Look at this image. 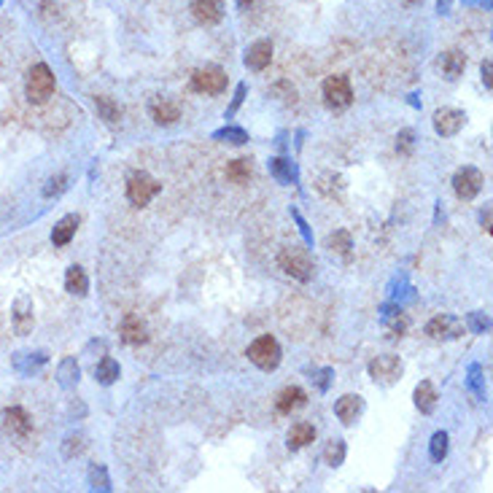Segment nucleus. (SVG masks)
Wrapping results in <instances>:
<instances>
[{
	"label": "nucleus",
	"mask_w": 493,
	"mask_h": 493,
	"mask_svg": "<svg viewBox=\"0 0 493 493\" xmlns=\"http://www.w3.org/2000/svg\"><path fill=\"white\" fill-rule=\"evenodd\" d=\"M469 326H472L477 334H482V332L491 329V318H488L485 313H472V316H469Z\"/></svg>",
	"instance_id": "obj_36"
},
{
	"label": "nucleus",
	"mask_w": 493,
	"mask_h": 493,
	"mask_svg": "<svg viewBox=\"0 0 493 493\" xmlns=\"http://www.w3.org/2000/svg\"><path fill=\"white\" fill-rule=\"evenodd\" d=\"M119 375H122V367H119V361L111 356L100 358L98 367H95V378H98V383H103V385H113V383L119 380Z\"/></svg>",
	"instance_id": "obj_23"
},
{
	"label": "nucleus",
	"mask_w": 493,
	"mask_h": 493,
	"mask_svg": "<svg viewBox=\"0 0 493 493\" xmlns=\"http://www.w3.org/2000/svg\"><path fill=\"white\" fill-rule=\"evenodd\" d=\"M383 326H385V332L391 334V337H402L407 332V326H410V321H407V316L402 310L388 308L385 316H383Z\"/></svg>",
	"instance_id": "obj_25"
},
{
	"label": "nucleus",
	"mask_w": 493,
	"mask_h": 493,
	"mask_svg": "<svg viewBox=\"0 0 493 493\" xmlns=\"http://www.w3.org/2000/svg\"><path fill=\"white\" fill-rule=\"evenodd\" d=\"M213 140L243 146V143H248V133L246 130H240V127H224V130H219V133H213Z\"/></svg>",
	"instance_id": "obj_32"
},
{
	"label": "nucleus",
	"mask_w": 493,
	"mask_h": 493,
	"mask_svg": "<svg viewBox=\"0 0 493 493\" xmlns=\"http://www.w3.org/2000/svg\"><path fill=\"white\" fill-rule=\"evenodd\" d=\"M270 173H272V178L281 181V184H294L296 181V167L289 160H284V157L270 160Z\"/></svg>",
	"instance_id": "obj_27"
},
{
	"label": "nucleus",
	"mask_w": 493,
	"mask_h": 493,
	"mask_svg": "<svg viewBox=\"0 0 493 493\" xmlns=\"http://www.w3.org/2000/svg\"><path fill=\"white\" fill-rule=\"evenodd\" d=\"M237 3H240V9H251V6H256L261 0H237Z\"/></svg>",
	"instance_id": "obj_45"
},
{
	"label": "nucleus",
	"mask_w": 493,
	"mask_h": 493,
	"mask_svg": "<svg viewBox=\"0 0 493 493\" xmlns=\"http://www.w3.org/2000/svg\"><path fill=\"white\" fill-rule=\"evenodd\" d=\"M334 415L340 418V423H346V426H353L361 415H364V399L358 394H346L337 399V405H334Z\"/></svg>",
	"instance_id": "obj_12"
},
{
	"label": "nucleus",
	"mask_w": 493,
	"mask_h": 493,
	"mask_svg": "<svg viewBox=\"0 0 493 493\" xmlns=\"http://www.w3.org/2000/svg\"><path fill=\"white\" fill-rule=\"evenodd\" d=\"M294 219H296V224H299V229H302V234H305V240H308V243H313V234H310L308 224L302 222V216H299V213H294Z\"/></svg>",
	"instance_id": "obj_43"
},
{
	"label": "nucleus",
	"mask_w": 493,
	"mask_h": 493,
	"mask_svg": "<svg viewBox=\"0 0 493 493\" xmlns=\"http://www.w3.org/2000/svg\"><path fill=\"white\" fill-rule=\"evenodd\" d=\"M464 124H467V113L458 111V108H440L434 113V130H437V135L442 137L458 135Z\"/></svg>",
	"instance_id": "obj_10"
},
{
	"label": "nucleus",
	"mask_w": 493,
	"mask_h": 493,
	"mask_svg": "<svg viewBox=\"0 0 493 493\" xmlns=\"http://www.w3.org/2000/svg\"><path fill=\"white\" fill-rule=\"evenodd\" d=\"M491 73H493V65H491V60H485V62H482V81H485V87H488V89L493 87Z\"/></svg>",
	"instance_id": "obj_41"
},
{
	"label": "nucleus",
	"mask_w": 493,
	"mask_h": 493,
	"mask_svg": "<svg viewBox=\"0 0 493 493\" xmlns=\"http://www.w3.org/2000/svg\"><path fill=\"white\" fill-rule=\"evenodd\" d=\"M305 402H308V394H305L299 385H289V388H284V391L278 394V399H275V407H278V412L289 415L291 410L302 407Z\"/></svg>",
	"instance_id": "obj_18"
},
{
	"label": "nucleus",
	"mask_w": 493,
	"mask_h": 493,
	"mask_svg": "<svg viewBox=\"0 0 493 493\" xmlns=\"http://www.w3.org/2000/svg\"><path fill=\"white\" fill-rule=\"evenodd\" d=\"M54 87H57V81H54V73L49 71V65H43V62L33 65V71L27 73V84H25L27 100L33 105H43L54 95Z\"/></svg>",
	"instance_id": "obj_1"
},
{
	"label": "nucleus",
	"mask_w": 493,
	"mask_h": 493,
	"mask_svg": "<svg viewBox=\"0 0 493 493\" xmlns=\"http://www.w3.org/2000/svg\"><path fill=\"white\" fill-rule=\"evenodd\" d=\"M426 334L432 340H458L464 334V321H458L456 316H437L426 323Z\"/></svg>",
	"instance_id": "obj_9"
},
{
	"label": "nucleus",
	"mask_w": 493,
	"mask_h": 493,
	"mask_svg": "<svg viewBox=\"0 0 493 493\" xmlns=\"http://www.w3.org/2000/svg\"><path fill=\"white\" fill-rule=\"evenodd\" d=\"M84 450V437L81 434H76V437H68V445H65V456L73 458L76 453H81Z\"/></svg>",
	"instance_id": "obj_37"
},
{
	"label": "nucleus",
	"mask_w": 493,
	"mask_h": 493,
	"mask_svg": "<svg viewBox=\"0 0 493 493\" xmlns=\"http://www.w3.org/2000/svg\"><path fill=\"white\" fill-rule=\"evenodd\" d=\"M192 14L199 25H219L224 16V0H192Z\"/></svg>",
	"instance_id": "obj_14"
},
{
	"label": "nucleus",
	"mask_w": 493,
	"mask_h": 493,
	"mask_svg": "<svg viewBox=\"0 0 493 493\" xmlns=\"http://www.w3.org/2000/svg\"><path fill=\"white\" fill-rule=\"evenodd\" d=\"M281 358H284V353H281V346H278V340H275V337H270V334H264V337L254 340V343L248 346V361H251V364H256V367H259V370H264V372L278 370Z\"/></svg>",
	"instance_id": "obj_3"
},
{
	"label": "nucleus",
	"mask_w": 493,
	"mask_h": 493,
	"mask_svg": "<svg viewBox=\"0 0 493 493\" xmlns=\"http://www.w3.org/2000/svg\"><path fill=\"white\" fill-rule=\"evenodd\" d=\"M76 229H78V216H65V219H60L57 227H54V232H51V243H54L57 248L68 246V243L73 240Z\"/></svg>",
	"instance_id": "obj_21"
},
{
	"label": "nucleus",
	"mask_w": 493,
	"mask_h": 493,
	"mask_svg": "<svg viewBox=\"0 0 493 493\" xmlns=\"http://www.w3.org/2000/svg\"><path fill=\"white\" fill-rule=\"evenodd\" d=\"M65 289H68V294H73V296H87L89 278H87V272L81 270L78 264H73L71 270L65 272Z\"/></svg>",
	"instance_id": "obj_22"
},
{
	"label": "nucleus",
	"mask_w": 493,
	"mask_h": 493,
	"mask_svg": "<svg viewBox=\"0 0 493 493\" xmlns=\"http://www.w3.org/2000/svg\"><path fill=\"white\" fill-rule=\"evenodd\" d=\"M407 3H418V0H407Z\"/></svg>",
	"instance_id": "obj_47"
},
{
	"label": "nucleus",
	"mask_w": 493,
	"mask_h": 493,
	"mask_svg": "<svg viewBox=\"0 0 493 493\" xmlns=\"http://www.w3.org/2000/svg\"><path fill=\"white\" fill-rule=\"evenodd\" d=\"M278 264L284 267L286 275H291V278L302 281V284H308L310 278L316 275V264H313V259H310V254L305 248H296V246L284 248L281 256H278Z\"/></svg>",
	"instance_id": "obj_2"
},
{
	"label": "nucleus",
	"mask_w": 493,
	"mask_h": 493,
	"mask_svg": "<svg viewBox=\"0 0 493 493\" xmlns=\"http://www.w3.org/2000/svg\"><path fill=\"white\" fill-rule=\"evenodd\" d=\"M464 68H467V57L461 51H445L442 54V73L450 81H456L458 76L464 73Z\"/></svg>",
	"instance_id": "obj_26"
},
{
	"label": "nucleus",
	"mask_w": 493,
	"mask_h": 493,
	"mask_svg": "<svg viewBox=\"0 0 493 493\" xmlns=\"http://www.w3.org/2000/svg\"><path fill=\"white\" fill-rule=\"evenodd\" d=\"M148 113H151V119H154L157 124H162V127H170V124H175L178 119H181L178 105L167 98H151V103H148Z\"/></svg>",
	"instance_id": "obj_13"
},
{
	"label": "nucleus",
	"mask_w": 493,
	"mask_h": 493,
	"mask_svg": "<svg viewBox=\"0 0 493 493\" xmlns=\"http://www.w3.org/2000/svg\"><path fill=\"white\" fill-rule=\"evenodd\" d=\"M326 248H329L332 254H340L343 259H348V256H351V248H353V240H351V234H348L346 229H340V232L329 234Z\"/></svg>",
	"instance_id": "obj_29"
},
{
	"label": "nucleus",
	"mask_w": 493,
	"mask_h": 493,
	"mask_svg": "<svg viewBox=\"0 0 493 493\" xmlns=\"http://www.w3.org/2000/svg\"><path fill=\"white\" fill-rule=\"evenodd\" d=\"M160 192H162V184L157 178H151L148 173H133L130 175V181H127V199H130L135 208L148 205Z\"/></svg>",
	"instance_id": "obj_4"
},
{
	"label": "nucleus",
	"mask_w": 493,
	"mask_h": 493,
	"mask_svg": "<svg viewBox=\"0 0 493 493\" xmlns=\"http://www.w3.org/2000/svg\"><path fill=\"white\" fill-rule=\"evenodd\" d=\"M323 100H326V105L334 108V111L348 108L353 103V89H351L348 76H329L323 81Z\"/></svg>",
	"instance_id": "obj_5"
},
{
	"label": "nucleus",
	"mask_w": 493,
	"mask_h": 493,
	"mask_svg": "<svg viewBox=\"0 0 493 493\" xmlns=\"http://www.w3.org/2000/svg\"><path fill=\"white\" fill-rule=\"evenodd\" d=\"M60 383L62 388H73L76 383H78V364H76V358H65L60 364Z\"/></svg>",
	"instance_id": "obj_33"
},
{
	"label": "nucleus",
	"mask_w": 493,
	"mask_h": 493,
	"mask_svg": "<svg viewBox=\"0 0 493 493\" xmlns=\"http://www.w3.org/2000/svg\"><path fill=\"white\" fill-rule=\"evenodd\" d=\"M399 143H396V148L402 151V154H410L412 151V133L410 130H405V133H399V137H396Z\"/></svg>",
	"instance_id": "obj_38"
},
{
	"label": "nucleus",
	"mask_w": 493,
	"mask_h": 493,
	"mask_svg": "<svg viewBox=\"0 0 493 493\" xmlns=\"http://www.w3.org/2000/svg\"><path fill=\"white\" fill-rule=\"evenodd\" d=\"M412 399H415V407H418L423 415H432L434 410H437V388H434L429 380H423L415 385V394H412Z\"/></svg>",
	"instance_id": "obj_19"
},
{
	"label": "nucleus",
	"mask_w": 493,
	"mask_h": 493,
	"mask_svg": "<svg viewBox=\"0 0 493 493\" xmlns=\"http://www.w3.org/2000/svg\"><path fill=\"white\" fill-rule=\"evenodd\" d=\"M119 332H122V340L127 346H143V343H148V326L140 321V316H135V313L124 316Z\"/></svg>",
	"instance_id": "obj_16"
},
{
	"label": "nucleus",
	"mask_w": 493,
	"mask_h": 493,
	"mask_svg": "<svg viewBox=\"0 0 493 493\" xmlns=\"http://www.w3.org/2000/svg\"><path fill=\"white\" fill-rule=\"evenodd\" d=\"M65 189H68V175H51L43 186V197H60Z\"/></svg>",
	"instance_id": "obj_35"
},
{
	"label": "nucleus",
	"mask_w": 493,
	"mask_h": 493,
	"mask_svg": "<svg viewBox=\"0 0 493 493\" xmlns=\"http://www.w3.org/2000/svg\"><path fill=\"white\" fill-rule=\"evenodd\" d=\"M447 6H450V0H440V11H447Z\"/></svg>",
	"instance_id": "obj_46"
},
{
	"label": "nucleus",
	"mask_w": 493,
	"mask_h": 493,
	"mask_svg": "<svg viewBox=\"0 0 493 493\" xmlns=\"http://www.w3.org/2000/svg\"><path fill=\"white\" fill-rule=\"evenodd\" d=\"M329 378H332V370H321L318 372V378H316V380H318L321 391H326V388H329Z\"/></svg>",
	"instance_id": "obj_42"
},
{
	"label": "nucleus",
	"mask_w": 493,
	"mask_h": 493,
	"mask_svg": "<svg viewBox=\"0 0 493 493\" xmlns=\"http://www.w3.org/2000/svg\"><path fill=\"white\" fill-rule=\"evenodd\" d=\"M346 440H332V442L323 447V461L329 464V467H340L343 461H346Z\"/></svg>",
	"instance_id": "obj_30"
},
{
	"label": "nucleus",
	"mask_w": 493,
	"mask_h": 493,
	"mask_svg": "<svg viewBox=\"0 0 493 493\" xmlns=\"http://www.w3.org/2000/svg\"><path fill=\"white\" fill-rule=\"evenodd\" d=\"M447 447H450V437L445 432H437L432 437V445H429V453H432L434 461H442L447 456Z\"/></svg>",
	"instance_id": "obj_34"
},
{
	"label": "nucleus",
	"mask_w": 493,
	"mask_h": 493,
	"mask_svg": "<svg viewBox=\"0 0 493 493\" xmlns=\"http://www.w3.org/2000/svg\"><path fill=\"white\" fill-rule=\"evenodd\" d=\"M469 383H472V388H474V394H477V396H485V388H482V385H480V367H477V364L472 367V378H469Z\"/></svg>",
	"instance_id": "obj_40"
},
{
	"label": "nucleus",
	"mask_w": 493,
	"mask_h": 493,
	"mask_svg": "<svg viewBox=\"0 0 493 493\" xmlns=\"http://www.w3.org/2000/svg\"><path fill=\"white\" fill-rule=\"evenodd\" d=\"M95 108H98L100 119H105L108 124L122 122V105H119L116 100L105 98V95H98V98H95Z\"/></svg>",
	"instance_id": "obj_24"
},
{
	"label": "nucleus",
	"mask_w": 493,
	"mask_h": 493,
	"mask_svg": "<svg viewBox=\"0 0 493 493\" xmlns=\"http://www.w3.org/2000/svg\"><path fill=\"white\" fill-rule=\"evenodd\" d=\"M246 92H248L246 84H240V87H237V92H234V100H232V105H229V111H227V116H232V113L237 111L240 105H243V98H246Z\"/></svg>",
	"instance_id": "obj_39"
},
{
	"label": "nucleus",
	"mask_w": 493,
	"mask_h": 493,
	"mask_svg": "<svg viewBox=\"0 0 493 493\" xmlns=\"http://www.w3.org/2000/svg\"><path fill=\"white\" fill-rule=\"evenodd\" d=\"M482 189V173L477 167H461L453 178V192L458 199H474Z\"/></svg>",
	"instance_id": "obj_8"
},
{
	"label": "nucleus",
	"mask_w": 493,
	"mask_h": 493,
	"mask_svg": "<svg viewBox=\"0 0 493 493\" xmlns=\"http://www.w3.org/2000/svg\"><path fill=\"white\" fill-rule=\"evenodd\" d=\"M272 62V43L270 41H256L246 51V68L251 71H264Z\"/></svg>",
	"instance_id": "obj_17"
},
{
	"label": "nucleus",
	"mask_w": 493,
	"mask_h": 493,
	"mask_svg": "<svg viewBox=\"0 0 493 493\" xmlns=\"http://www.w3.org/2000/svg\"><path fill=\"white\" fill-rule=\"evenodd\" d=\"M3 426H6V432L14 434V437H27L30 429H33V420H30L25 407H9V410L3 412Z\"/></svg>",
	"instance_id": "obj_15"
},
{
	"label": "nucleus",
	"mask_w": 493,
	"mask_h": 493,
	"mask_svg": "<svg viewBox=\"0 0 493 493\" xmlns=\"http://www.w3.org/2000/svg\"><path fill=\"white\" fill-rule=\"evenodd\" d=\"M11 321H14V332L16 334H30L33 332V323H36V310H33V299L30 296H16L11 308Z\"/></svg>",
	"instance_id": "obj_11"
},
{
	"label": "nucleus",
	"mask_w": 493,
	"mask_h": 493,
	"mask_svg": "<svg viewBox=\"0 0 493 493\" xmlns=\"http://www.w3.org/2000/svg\"><path fill=\"white\" fill-rule=\"evenodd\" d=\"M370 378L375 383H380V385H394L399 378H402V372H405V364H402V358L399 356H378L370 361Z\"/></svg>",
	"instance_id": "obj_6"
},
{
	"label": "nucleus",
	"mask_w": 493,
	"mask_h": 493,
	"mask_svg": "<svg viewBox=\"0 0 493 493\" xmlns=\"http://www.w3.org/2000/svg\"><path fill=\"white\" fill-rule=\"evenodd\" d=\"M482 229H485V232L491 234V208H485V210H482Z\"/></svg>",
	"instance_id": "obj_44"
},
{
	"label": "nucleus",
	"mask_w": 493,
	"mask_h": 493,
	"mask_svg": "<svg viewBox=\"0 0 493 493\" xmlns=\"http://www.w3.org/2000/svg\"><path fill=\"white\" fill-rule=\"evenodd\" d=\"M89 488L92 491H111V480H108V469L103 464H95L89 469Z\"/></svg>",
	"instance_id": "obj_31"
},
{
	"label": "nucleus",
	"mask_w": 493,
	"mask_h": 493,
	"mask_svg": "<svg viewBox=\"0 0 493 493\" xmlns=\"http://www.w3.org/2000/svg\"><path fill=\"white\" fill-rule=\"evenodd\" d=\"M254 175V167H251V160H234L227 165V178L232 184H248Z\"/></svg>",
	"instance_id": "obj_28"
},
{
	"label": "nucleus",
	"mask_w": 493,
	"mask_h": 493,
	"mask_svg": "<svg viewBox=\"0 0 493 493\" xmlns=\"http://www.w3.org/2000/svg\"><path fill=\"white\" fill-rule=\"evenodd\" d=\"M192 89L202 95H222L227 89V73L222 68H199L192 76Z\"/></svg>",
	"instance_id": "obj_7"
},
{
	"label": "nucleus",
	"mask_w": 493,
	"mask_h": 493,
	"mask_svg": "<svg viewBox=\"0 0 493 493\" xmlns=\"http://www.w3.org/2000/svg\"><path fill=\"white\" fill-rule=\"evenodd\" d=\"M316 440V426L313 423H305L299 420L289 429V450H302L305 445H310Z\"/></svg>",
	"instance_id": "obj_20"
}]
</instances>
